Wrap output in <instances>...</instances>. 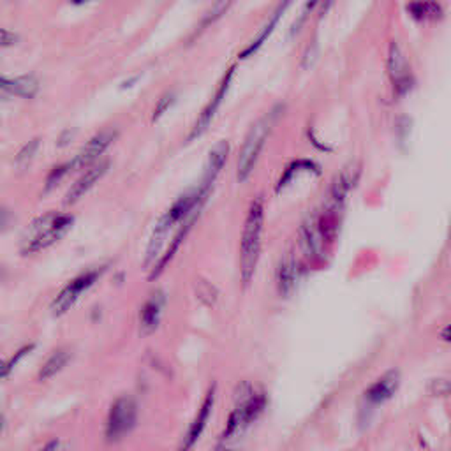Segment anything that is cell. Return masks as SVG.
<instances>
[{"mask_svg":"<svg viewBox=\"0 0 451 451\" xmlns=\"http://www.w3.org/2000/svg\"><path fill=\"white\" fill-rule=\"evenodd\" d=\"M388 75L393 82V89H395V95H406L414 85V78L411 75L409 63H407L406 55L402 49L399 48L397 43L390 45L388 52Z\"/></svg>","mask_w":451,"mask_h":451,"instance_id":"cell-6","label":"cell"},{"mask_svg":"<svg viewBox=\"0 0 451 451\" xmlns=\"http://www.w3.org/2000/svg\"><path fill=\"white\" fill-rule=\"evenodd\" d=\"M450 238H451V233H450Z\"/></svg>","mask_w":451,"mask_h":451,"instance_id":"cell-36","label":"cell"},{"mask_svg":"<svg viewBox=\"0 0 451 451\" xmlns=\"http://www.w3.org/2000/svg\"><path fill=\"white\" fill-rule=\"evenodd\" d=\"M441 337H443V340H446V342H451V325H448L446 328L441 332Z\"/></svg>","mask_w":451,"mask_h":451,"instance_id":"cell-33","label":"cell"},{"mask_svg":"<svg viewBox=\"0 0 451 451\" xmlns=\"http://www.w3.org/2000/svg\"><path fill=\"white\" fill-rule=\"evenodd\" d=\"M427 392L432 397H448L451 395V381L443 379V377H437V379H432L429 384H427Z\"/></svg>","mask_w":451,"mask_h":451,"instance_id":"cell-25","label":"cell"},{"mask_svg":"<svg viewBox=\"0 0 451 451\" xmlns=\"http://www.w3.org/2000/svg\"><path fill=\"white\" fill-rule=\"evenodd\" d=\"M406 9L418 22H434L444 16L443 8L437 2H411L406 6Z\"/></svg>","mask_w":451,"mask_h":451,"instance_id":"cell-18","label":"cell"},{"mask_svg":"<svg viewBox=\"0 0 451 451\" xmlns=\"http://www.w3.org/2000/svg\"><path fill=\"white\" fill-rule=\"evenodd\" d=\"M316 56H317V48H316V43L312 41V45H310L309 48H307L305 56H303V66H309V63L312 62V60L316 59Z\"/></svg>","mask_w":451,"mask_h":451,"instance_id":"cell-30","label":"cell"},{"mask_svg":"<svg viewBox=\"0 0 451 451\" xmlns=\"http://www.w3.org/2000/svg\"><path fill=\"white\" fill-rule=\"evenodd\" d=\"M138 422V406L131 397H120L109 407L106 420V441L112 444L120 443L132 432Z\"/></svg>","mask_w":451,"mask_h":451,"instance_id":"cell-4","label":"cell"},{"mask_svg":"<svg viewBox=\"0 0 451 451\" xmlns=\"http://www.w3.org/2000/svg\"><path fill=\"white\" fill-rule=\"evenodd\" d=\"M108 166H109L108 160H101L99 165H93L89 171L83 173V175L72 183L71 189L68 190V194H66V203L69 205V203H76L79 198H83V196H85L86 192H89V190L92 189V187L95 185L102 176H105V173L108 171Z\"/></svg>","mask_w":451,"mask_h":451,"instance_id":"cell-13","label":"cell"},{"mask_svg":"<svg viewBox=\"0 0 451 451\" xmlns=\"http://www.w3.org/2000/svg\"><path fill=\"white\" fill-rule=\"evenodd\" d=\"M228 8H229V2H219V4H213L212 9H210V11L203 16L201 22H199L198 29H196V36L201 34L203 30H206V26L212 25L217 18H220V16H222V13L226 11Z\"/></svg>","mask_w":451,"mask_h":451,"instance_id":"cell-23","label":"cell"},{"mask_svg":"<svg viewBox=\"0 0 451 451\" xmlns=\"http://www.w3.org/2000/svg\"><path fill=\"white\" fill-rule=\"evenodd\" d=\"M162 305H165V293L162 291L153 293V295L146 300L142 312H139V323H142L143 333H152L153 330L159 326Z\"/></svg>","mask_w":451,"mask_h":451,"instance_id":"cell-14","label":"cell"},{"mask_svg":"<svg viewBox=\"0 0 451 451\" xmlns=\"http://www.w3.org/2000/svg\"><path fill=\"white\" fill-rule=\"evenodd\" d=\"M101 275V270H90V272L82 273L76 279H72L68 286L63 287L62 291L56 295V298L53 300L52 303V314L55 317L63 316V314H68L71 310V307L78 302L79 295L83 291H86L90 286H92L98 277Z\"/></svg>","mask_w":451,"mask_h":451,"instance_id":"cell-5","label":"cell"},{"mask_svg":"<svg viewBox=\"0 0 451 451\" xmlns=\"http://www.w3.org/2000/svg\"><path fill=\"white\" fill-rule=\"evenodd\" d=\"M38 148H39V139L38 138L30 139V142L26 143V145L23 146L22 150H20L18 155H16V165H18L20 168H25V166L29 165L30 160L34 159V155H36V152H38Z\"/></svg>","mask_w":451,"mask_h":451,"instance_id":"cell-24","label":"cell"},{"mask_svg":"<svg viewBox=\"0 0 451 451\" xmlns=\"http://www.w3.org/2000/svg\"><path fill=\"white\" fill-rule=\"evenodd\" d=\"M233 76H235V66L228 69V72L224 75L222 82H220L219 86H217L215 93H213V98L210 99L208 105H206L205 108H203V112L199 113L198 120H196L194 127H192V131H190L189 138H187L189 142H190V139L198 138L199 135H203V132L206 131V127L210 125V122H212L213 116H215V113L219 112L220 105H222L224 95H226V92H228L229 85H231V82H233Z\"/></svg>","mask_w":451,"mask_h":451,"instance_id":"cell-7","label":"cell"},{"mask_svg":"<svg viewBox=\"0 0 451 451\" xmlns=\"http://www.w3.org/2000/svg\"><path fill=\"white\" fill-rule=\"evenodd\" d=\"M71 169V162H68V165H60V166H55V168L49 171L48 178H46V190H49L52 187H55L56 183L60 182V180L63 178V175Z\"/></svg>","mask_w":451,"mask_h":451,"instance_id":"cell-26","label":"cell"},{"mask_svg":"<svg viewBox=\"0 0 451 451\" xmlns=\"http://www.w3.org/2000/svg\"><path fill=\"white\" fill-rule=\"evenodd\" d=\"M173 226L165 219V217H160L159 222H157L155 229L152 233V238L148 242V249H146V256H145V266H150L153 261H155L157 257H159L160 250H162V245L166 242V236H168L169 229Z\"/></svg>","mask_w":451,"mask_h":451,"instance_id":"cell-16","label":"cell"},{"mask_svg":"<svg viewBox=\"0 0 451 451\" xmlns=\"http://www.w3.org/2000/svg\"><path fill=\"white\" fill-rule=\"evenodd\" d=\"M69 360H71V354H69V351H66V349L55 351V353H53L52 356H49V358L43 363L41 370H39V379L41 381L52 379L53 376H56V374H59L63 367L68 365Z\"/></svg>","mask_w":451,"mask_h":451,"instance_id":"cell-20","label":"cell"},{"mask_svg":"<svg viewBox=\"0 0 451 451\" xmlns=\"http://www.w3.org/2000/svg\"><path fill=\"white\" fill-rule=\"evenodd\" d=\"M213 400H215V386L212 384L208 392H206L205 399H203V404H201V407H199L198 414H196L194 422H192V425H190L189 430H187L185 437H183L180 451L192 450V448H194V444L198 443V439L201 437L203 430H205L206 423H208L210 414H212Z\"/></svg>","mask_w":451,"mask_h":451,"instance_id":"cell-10","label":"cell"},{"mask_svg":"<svg viewBox=\"0 0 451 451\" xmlns=\"http://www.w3.org/2000/svg\"><path fill=\"white\" fill-rule=\"evenodd\" d=\"M4 277V270H2V266H0V279Z\"/></svg>","mask_w":451,"mask_h":451,"instance_id":"cell-35","label":"cell"},{"mask_svg":"<svg viewBox=\"0 0 451 451\" xmlns=\"http://www.w3.org/2000/svg\"><path fill=\"white\" fill-rule=\"evenodd\" d=\"M194 220H196V215L192 217V219L190 220H187L185 224H183L182 228L178 229V233H176V236L175 238H173V242H171V245L168 247V250H166V254L162 257H160L159 261H157V265H155V268H153V272H152V277H157L159 275L160 272H162V270H165V266L168 265L169 261H171V257L175 256V252L176 250H178V247L182 245V242H183V238H185L187 236V233L190 231V228H192V224H194Z\"/></svg>","mask_w":451,"mask_h":451,"instance_id":"cell-19","label":"cell"},{"mask_svg":"<svg viewBox=\"0 0 451 451\" xmlns=\"http://www.w3.org/2000/svg\"><path fill=\"white\" fill-rule=\"evenodd\" d=\"M194 289H196V296H198V298L201 300L205 305H213V303L217 302V298H219V291H217V287L206 279L196 280Z\"/></svg>","mask_w":451,"mask_h":451,"instance_id":"cell-22","label":"cell"},{"mask_svg":"<svg viewBox=\"0 0 451 451\" xmlns=\"http://www.w3.org/2000/svg\"><path fill=\"white\" fill-rule=\"evenodd\" d=\"M11 370H13L11 363H9V362H0V377L9 376V372H11Z\"/></svg>","mask_w":451,"mask_h":451,"instance_id":"cell-32","label":"cell"},{"mask_svg":"<svg viewBox=\"0 0 451 451\" xmlns=\"http://www.w3.org/2000/svg\"><path fill=\"white\" fill-rule=\"evenodd\" d=\"M2 427H4V420H2V416H0V430H2Z\"/></svg>","mask_w":451,"mask_h":451,"instance_id":"cell-34","label":"cell"},{"mask_svg":"<svg viewBox=\"0 0 451 451\" xmlns=\"http://www.w3.org/2000/svg\"><path fill=\"white\" fill-rule=\"evenodd\" d=\"M287 6H289V4H287V2H282V4L277 6V9H275V11H273L272 18H270L268 23H266V25L263 26L261 32H259V34H257L256 38L252 39V43H250V45L247 46V48L243 49L242 53H240V56H242V59H245V56H250V55H252V53H256L257 49H259L263 45H265V41H266V39H268V36L272 34V30L275 29V25H277V23H279V20L282 18V13L286 11Z\"/></svg>","mask_w":451,"mask_h":451,"instance_id":"cell-17","label":"cell"},{"mask_svg":"<svg viewBox=\"0 0 451 451\" xmlns=\"http://www.w3.org/2000/svg\"><path fill=\"white\" fill-rule=\"evenodd\" d=\"M0 89L18 95V98L32 99L38 93L39 83L34 76H18V78H6L0 76Z\"/></svg>","mask_w":451,"mask_h":451,"instance_id":"cell-15","label":"cell"},{"mask_svg":"<svg viewBox=\"0 0 451 451\" xmlns=\"http://www.w3.org/2000/svg\"><path fill=\"white\" fill-rule=\"evenodd\" d=\"M400 384V374L399 370H388L384 372L376 383H372L365 392V400L372 406H379V404L386 402L395 395Z\"/></svg>","mask_w":451,"mask_h":451,"instance_id":"cell-12","label":"cell"},{"mask_svg":"<svg viewBox=\"0 0 451 451\" xmlns=\"http://www.w3.org/2000/svg\"><path fill=\"white\" fill-rule=\"evenodd\" d=\"M18 41V36L6 29H0V46H11Z\"/></svg>","mask_w":451,"mask_h":451,"instance_id":"cell-29","label":"cell"},{"mask_svg":"<svg viewBox=\"0 0 451 451\" xmlns=\"http://www.w3.org/2000/svg\"><path fill=\"white\" fill-rule=\"evenodd\" d=\"M270 125H272V115H266L263 119H257L254 125L250 127L249 135H247L242 150H240L238 166H236V175H238L240 182H245L252 173L257 157L261 153L266 138H268Z\"/></svg>","mask_w":451,"mask_h":451,"instance_id":"cell-3","label":"cell"},{"mask_svg":"<svg viewBox=\"0 0 451 451\" xmlns=\"http://www.w3.org/2000/svg\"><path fill=\"white\" fill-rule=\"evenodd\" d=\"M72 224V217L66 213L48 212L45 215L38 217L34 222L30 224L25 231L22 243V254H34L39 250L48 249L55 242H59L66 233L69 231Z\"/></svg>","mask_w":451,"mask_h":451,"instance_id":"cell-2","label":"cell"},{"mask_svg":"<svg viewBox=\"0 0 451 451\" xmlns=\"http://www.w3.org/2000/svg\"><path fill=\"white\" fill-rule=\"evenodd\" d=\"M242 425V414H240L238 409L233 411L228 418V425H226V432H224V437H231L233 434L238 430V427Z\"/></svg>","mask_w":451,"mask_h":451,"instance_id":"cell-28","label":"cell"},{"mask_svg":"<svg viewBox=\"0 0 451 451\" xmlns=\"http://www.w3.org/2000/svg\"><path fill=\"white\" fill-rule=\"evenodd\" d=\"M173 101H175V95H173V93H166V95H162V98L159 99V102H157L155 109H153V115H152L153 122H155V120H159L160 116L168 112V108L173 105Z\"/></svg>","mask_w":451,"mask_h":451,"instance_id":"cell-27","label":"cell"},{"mask_svg":"<svg viewBox=\"0 0 451 451\" xmlns=\"http://www.w3.org/2000/svg\"><path fill=\"white\" fill-rule=\"evenodd\" d=\"M325 235L319 228V220L317 217L309 215L302 222V228H300V245H302V250H305V254L312 259H319L323 256V250H325Z\"/></svg>","mask_w":451,"mask_h":451,"instance_id":"cell-9","label":"cell"},{"mask_svg":"<svg viewBox=\"0 0 451 451\" xmlns=\"http://www.w3.org/2000/svg\"><path fill=\"white\" fill-rule=\"evenodd\" d=\"M263 224H265V203H263V196H256L245 215L242 242H240V275H242L243 286L250 284L259 261Z\"/></svg>","mask_w":451,"mask_h":451,"instance_id":"cell-1","label":"cell"},{"mask_svg":"<svg viewBox=\"0 0 451 451\" xmlns=\"http://www.w3.org/2000/svg\"><path fill=\"white\" fill-rule=\"evenodd\" d=\"M228 155H229V143L226 142V139L215 143V145L212 146V150H210L208 159H206V165H205V171H203L201 183H199V189H201L205 194H208L210 187L213 185V182L217 180L219 173L222 171L224 165H226V160H228Z\"/></svg>","mask_w":451,"mask_h":451,"instance_id":"cell-11","label":"cell"},{"mask_svg":"<svg viewBox=\"0 0 451 451\" xmlns=\"http://www.w3.org/2000/svg\"><path fill=\"white\" fill-rule=\"evenodd\" d=\"M9 219H11V215H9V212L6 208H0V229L6 228L9 222Z\"/></svg>","mask_w":451,"mask_h":451,"instance_id":"cell-31","label":"cell"},{"mask_svg":"<svg viewBox=\"0 0 451 451\" xmlns=\"http://www.w3.org/2000/svg\"><path fill=\"white\" fill-rule=\"evenodd\" d=\"M296 282V261L293 257H284L279 266V293L287 296Z\"/></svg>","mask_w":451,"mask_h":451,"instance_id":"cell-21","label":"cell"},{"mask_svg":"<svg viewBox=\"0 0 451 451\" xmlns=\"http://www.w3.org/2000/svg\"><path fill=\"white\" fill-rule=\"evenodd\" d=\"M115 138V129H105V131L98 132L76 155V159L71 162V168H85V166L92 165L93 160H98L105 153V150L112 145Z\"/></svg>","mask_w":451,"mask_h":451,"instance_id":"cell-8","label":"cell"}]
</instances>
